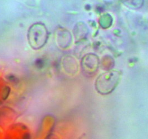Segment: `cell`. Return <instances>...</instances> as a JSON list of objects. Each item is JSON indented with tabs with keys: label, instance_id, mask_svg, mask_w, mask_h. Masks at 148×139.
<instances>
[{
	"label": "cell",
	"instance_id": "obj_1",
	"mask_svg": "<svg viewBox=\"0 0 148 139\" xmlns=\"http://www.w3.org/2000/svg\"><path fill=\"white\" fill-rule=\"evenodd\" d=\"M121 2L127 8L137 9L143 6L144 0H121Z\"/></svg>",
	"mask_w": 148,
	"mask_h": 139
}]
</instances>
